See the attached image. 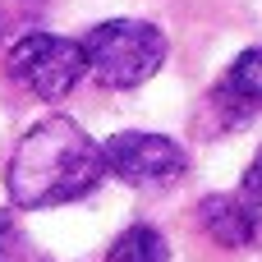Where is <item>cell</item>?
<instances>
[{
  "label": "cell",
  "instance_id": "277c9868",
  "mask_svg": "<svg viewBox=\"0 0 262 262\" xmlns=\"http://www.w3.org/2000/svg\"><path fill=\"white\" fill-rule=\"evenodd\" d=\"M101 161L111 175H120L134 189H166L189 170V152L161 134H115L106 138Z\"/></svg>",
  "mask_w": 262,
  "mask_h": 262
},
{
  "label": "cell",
  "instance_id": "52a82bcc",
  "mask_svg": "<svg viewBox=\"0 0 262 262\" xmlns=\"http://www.w3.org/2000/svg\"><path fill=\"white\" fill-rule=\"evenodd\" d=\"M106 262H170V244H166L161 230H152V226H129V230L111 244Z\"/></svg>",
  "mask_w": 262,
  "mask_h": 262
},
{
  "label": "cell",
  "instance_id": "7a4b0ae2",
  "mask_svg": "<svg viewBox=\"0 0 262 262\" xmlns=\"http://www.w3.org/2000/svg\"><path fill=\"white\" fill-rule=\"evenodd\" d=\"M78 46H83V60L101 88H138L166 60L161 28H152L143 18H106Z\"/></svg>",
  "mask_w": 262,
  "mask_h": 262
},
{
  "label": "cell",
  "instance_id": "6da1fadb",
  "mask_svg": "<svg viewBox=\"0 0 262 262\" xmlns=\"http://www.w3.org/2000/svg\"><path fill=\"white\" fill-rule=\"evenodd\" d=\"M101 180H106L101 147L69 115H46L41 124H32L5 166V193L23 212L78 203L97 193Z\"/></svg>",
  "mask_w": 262,
  "mask_h": 262
},
{
  "label": "cell",
  "instance_id": "8992f818",
  "mask_svg": "<svg viewBox=\"0 0 262 262\" xmlns=\"http://www.w3.org/2000/svg\"><path fill=\"white\" fill-rule=\"evenodd\" d=\"M198 221L221 249H253V244H262V216L244 198H207L198 207Z\"/></svg>",
  "mask_w": 262,
  "mask_h": 262
},
{
  "label": "cell",
  "instance_id": "ba28073f",
  "mask_svg": "<svg viewBox=\"0 0 262 262\" xmlns=\"http://www.w3.org/2000/svg\"><path fill=\"white\" fill-rule=\"evenodd\" d=\"M239 198H244V203H253V207H262V147H258V157L249 161L244 180H239Z\"/></svg>",
  "mask_w": 262,
  "mask_h": 262
},
{
  "label": "cell",
  "instance_id": "5b68a950",
  "mask_svg": "<svg viewBox=\"0 0 262 262\" xmlns=\"http://www.w3.org/2000/svg\"><path fill=\"white\" fill-rule=\"evenodd\" d=\"M212 106L226 115V124H249L262 111V46H249L216 83Z\"/></svg>",
  "mask_w": 262,
  "mask_h": 262
},
{
  "label": "cell",
  "instance_id": "9c48e42d",
  "mask_svg": "<svg viewBox=\"0 0 262 262\" xmlns=\"http://www.w3.org/2000/svg\"><path fill=\"white\" fill-rule=\"evenodd\" d=\"M0 262H18V230L0 216Z\"/></svg>",
  "mask_w": 262,
  "mask_h": 262
},
{
  "label": "cell",
  "instance_id": "3957f363",
  "mask_svg": "<svg viewBox=\"0 0 262 262\" xmlns=\"http://www.w3.org/2000/svg\"><path fill=\"white\" fill-rule=\"evenodd\" d=\"M5 74L41 97V101H60L78 88V78L88 74V60H83V46L69 41V37H55V32H28L9 46L5 55Z\"/></svg>",
  "mask_w": 262,
  "mask_h": 262
}]
</instances>
